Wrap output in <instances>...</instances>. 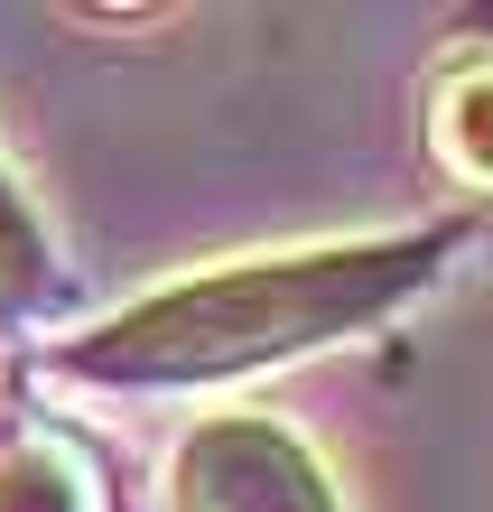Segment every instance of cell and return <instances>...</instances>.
Segmentation results:
<instances>
[{"label":"cell","instance_id":"1","mask_svg":"<svg viewBox=\"0 0 493 512\" xmlns=\"http://www.w3.org/2000/svg\"><path fill=\"white\" fill-rule=\"evenodd\" d=\"M456 233H410V243H335V252H270V261H224L196 270L140 308H121L84 345L56 354L66 382L103 391H196L261 373L280 354L307 345H345L373 317H391L410 298Z\"/></svg>","mask_w":493,"mask_h":512},{"label":"cell","instance_id":"2","mask_svg":"<svg viewBox=\"0 0 493 512\" xmlns=\"http://www.w3.org/2000/svg\"><path fill=\"white\" fill-rule=\"evenodd\" d=\"M168 494H177V512H345L326 466L261 410L196 419L168 466Z\"/></svg>","mask_w":493,"mask_h":512},{"label":"cell","instance_id":"3","mask_svg":"<svg viewBox=\"0 0 493 512\" xmlns=\"http://www.w3.org/2000/svg\"><path fill=\"white\" fill-rule=\"evenodd\" d=\"M428 140H438L447 177H466V187H493V56H466V66L438 84Z\"/></svg>","mask_w":493,"mask_h":512},{"label":"cell","instance_id":"4","mask_svg":"<svg viewBox=\"0 0 493 512\" xmlns=\"http://www.w3.org/2000/svg\"><path fill=\"white\" fill-rule=\"evenodd\" d=\"M0 512H94V475L66 447L19 438V447H0Z\"/></svg>","mask_w":493,"mask_h":512}]
</instances>
